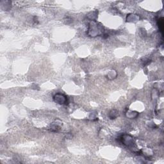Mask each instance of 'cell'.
<instances>
[{
  "instance_id": "obj_8",
  "label": "cell",
  "mask_w": 164,
  "mask_h": 164,
  "mask_svg": "<svg viewBox=\"0 0 164 164\" xmlns=\"http://www.w3.org/2000/svg\"><path fill=\"white\" fill-rule=\"evenodd\" d=\"M116 76H117V72L115 71H110L108 74L107 75V78H108L109 79H113L116 78Z\"/></svg>"
},
{
  "instance_id": "obj_1",
  "label": "cell",
  "mask_w": 164,
  "mask_h": 164,
  "mask_svg": "<svg viewBox=\"0 0 164 164\" xmlns=\"http://www.w3.org/2000/svg\"><path fill=\"white\" fill-rule=\"evenodd\" d=\"M104 28L102 26L97 22L96 20L92 21L89 24L88 29V35L91 37H97L101 34L103 32Z\"/></svg>"
},
{
  "instance_id": "obj_7",
  "label": "cell",
  "mask_w": 164,
  "mask_h": 164,
  "mask_svg": "<svg viewBox=\"0 0 164 164\" xmlns=\"http://www.w3.org/2000/svg\"><path fill=\"white\" fill-rule=\"evenodd\" d=\"M119 115V112L116 110H112L111 111L109 112L108 117L110 119H115L118 117Z\"/></svg>"
},
{
  "instance_id": "obj_5",
  "label": "cell",
  "mask_w": 164,
  "mask_h": 164,
  "mask_svg": "<svg viewBox=\"0 0 164 164\" xmlns=\"http://www.w3.org/2000/svg\"><path fill=\"white\" fill-rule=\"evenodd\" d=\"M138 115V113L135 111H131V110H128L126 113V116L129 119H135Z\"/></svg>"
},
{
  "instance_id": "obj_2",
  "label": "cell",
  "mask_w": 164,
  "mask_h": 164,
  "mask_svg": "<svg viewBox=\"0 0 164 164\" xmlns=\"http://www.w3.org/2000/svg\"><path fill=\"white\" fill-rule=\"evenodd\" d=\"M120 142L122 143V144L126 146L130 149L133 150L134 152L138 151L137 146L136 145V142L135 139L132 136L128 134H124L120 136Z\"/></svg>"
},
{
  "instance_id": "obj_6",
  "label": "cell",
  "mask_w": 164,
  "mask_h": 164,
  "mask_svg": "<svg viewBox=\"0 0 164 164\" xmlns=\"http://www.w3.org/2000/svg\"><path fill=\"white\" fill-rule=\"evenodd\" d=\"M139 20V17L137 15L129 14L126 17V20L128 22H135Z\"/></svg>"
},
{
  "instance_id": "obj_4",
  "label": "cell",
  "mask_w": 164,
  "mask_h": 164,
  "mask_svg": "<svg viewBox=\"0 0 164 164\" xmlns=\"http://www.w3.org/2000/svg\"><path fill=\"white\" fill-rule=\"evenodd\" d=\"M62 125L63 123L61 120L58 119H55L53 123H51L50 130L51 132H58V131L61 129L62 127Z\"/></svg>"
},
{
  "instance_id": "obj_3",
  "label": "cell",
  "mask_w": 164,
  "mask_h": 164,
  "mask_svg": "<svg viewBox=\"0 0 164 164\" xmlns=\"http://www.w3.org/2000/svg\"><path fill=\"white\" fill-rule=\"evenodd\" d=\"M53 100L56 103L59 104H65L67 102V97L61 93H56L54 95Z\"/></svg>"
}]
</instances>
